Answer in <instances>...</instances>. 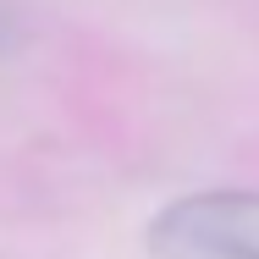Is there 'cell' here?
I'll use <instances>...</instances> for the list:
<instances>
[{
  "mask_svg": "<svg viewBox=\"0 0 259 259\" xmlns=\"http://www.w3.org/2000/svg\"><path fill=\"white\" fill-rule=\"evenodd\" d=\"M144 243L155 259H259V193H188L155 215Z\"/></svg>",
  "mask_w": 259,
  "mask_h": 259,
  "instance_id": "1",
  "label": "cell"
},
{
  "mask_svg": "<svg viewBox=\"0 0 259 259\" xmlns=\"http://www.w3.org/2000/svg\"><path fill=\"white\" fill-rule=\"evenodd\" d=\"M11 39H17V28H11V17H6V11H0V50H6V45H11Z\"/></svg>",
  "mask_w": 259,
  "mask_h": 259,
  "instance_id": "2",
  "label": "cell"
}]
</instances>
